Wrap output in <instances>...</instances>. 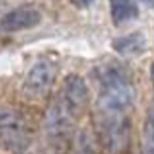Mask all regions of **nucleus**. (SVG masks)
I'll return each instance as SVG.
<instances>
[{
	"label": "nucleus",
	"mask_w": 154,
	"mask_h": 154,
	"mask_svg": "<svg viewBox=\"0 0 154 154\" xmlns=\"http://www.w3.org/2000/svg\"><path fill=\"white\" fill-rule=\"evenodd\" d=\"M98 84V116H125L135 101V86L125 67L108 60L94 69Z\"/></svg>",
	"instance_id": "f257e3e1"
},
{
	"label": "nucleus",
	"mask_w": 154,
	"mask_h": 154,
	"mask_svg": "<svg viewBox=\"0 0 154 154\" xmlns=\"http://www.w3.org/2000/svg\"><path fill=\"white\" fill-rule=\"evenodd\" d=\"M88 86L81 75L70 74L63 79L62 91L46 115V134L53 140H63L75 125L79 113L88 103Z\"/></svg>",
	"instance_id": "f03ea898"
},
{
	"label": "nucleus",
	"mask_w": 154,
	"mask_h": 154,
	"mask_svg": "<svg viewBox=\"0 0 154 154\" xmlns=\"http://www.w3.org/2000/svg\"><path fill=\"white\" fill-rule=\"evenodd\" d=\"M31 130L21 111L0 106V147L11 152H22L29 146Z\"/></svg>",
	"instance_id": "7ed1b4c3"
},
{
	"label": "nucleus",
	"mask_w": 154,
	"mask_h": 154,
	"mask_svg": "<svg viewBox=\"0 0 154 154\" xmlns=\"http://www.w3.org/2000/svg\"><path fill=\"white\" fill-rule=\"evenodd\" d=\"M57 75H58V63L51 58H39L31 65L24 77L22 93L31 99L43 98L53 88Z\"/></svg>",
	"instance_id": "20e7f679"
},
{
	"label": "nucleus",
	"mask_w": 154,
	"mask_h": 154,
	"mask_svg": "<svg viewBox=\"0 0 154 154\" xmlns=\"http://www.w3.org/2000/svg\"><path fill=\"white\" fill-rule=\"evenodd\" d=\"M43 19V14L31 4H24L9 11L0 17V34H12L36 28Z\"/></svg>",
	"instance_id": "39448f33"
},
{
	"label": "nucleus",
	"mask_w": 154,
	"mask_h": 154,
	"mask_svg": "<svg viewBox=\"0 0 154 154\" xmlns=\"http://www.w3.org/2000/svg\"><path fill=\"white\" fill-rule=\"evenodd\" d=\"M111 46L120 57H125V58H132V57L142 55L146 51V46H147V39L140 31H135V33L125 34V36H120V38H115L111 41Z\"/></svg>",
	"instance_id": "423d86ee"
},
{
	"label": "nucleus",
	"mask_w": 154,
	"mask_h": 154,
	"mask_svg": "<svg viewBox=\"0 0 154 154\" xmlns=\"http://www.w3.org/2000/svg\"><path fill=\"white\" fill-rule=\"evenodd\" d=\"M110 14L115 26H123L139 17V7L134 0H110Z\"/></svg>",
	"instance_id": "0eeeda50"
},
{
	"label": "nucleus",
	"mask_w": 154,
	"mask_h": 154,
	"mask_svg": "<svg viewBox=\"0 0 154 154\" xmlns=\"http://www.w3.org/2000/svg\"><path fill=\"white\" fill-rule=\"evenodd\" d=\"M77 154H101L93 137L86 132H81L77 137Z\"/></svg>",
	"instance_id": "6e6552de"
},
{
	"label": "nucleus",
	"mask_w": 154,
	"mask_h": 154,
	"mask_svg": "<svg viewBox=\"0 0 154 154\" xmlns=\"http://www.w3.org/2000/svg\"><path fill=\"white\" fill-rule=\"evenodd\" d=\"M146 146L149 152L154 154V106L149 110L146 118Z\"/></svg>",
	"instance_id": "1a4fd4ad"
},
{
	"label": "nucleus",
	"mask_w": 154,
	"mask_h": 154,
	"mask_svg": "<svg viewBox=\"0 0 154 154\" xmlns=\"http://www.w3.org/2000/svg\"><path fill=\"white\" fill-rule=\"evenodd\" d=\"M93 2H94V0H72V4L77 5L79 9H86V7H89Z\"/></svg>",
	"instance_id": "9d476101"
},
{
	"label": "nucleus",
	"mask_w": 154,
	"mask_h": 154,
	"mask_svg": "<svg viewBox=\"0 0 154 154\" xmlns=\"http://www.w3.org/2000/svg\"><path fill=\"white\" fill-rule=\"evenodd\" d=\"M151 82H152V89H154V62L151 63Z\"/></svg>",
	"instance_id": "9b49d317"
},
{
	"label": "nucleus",
	"mask_w": 154,
	"mask_h": 154,
	"mask_svg": "<svg viewBox=\"0 0 154 154\" xmlns=\"http://www.w3.org/2000/svg\"><path fill=\"white\" fill-rule=\"evenodd\" d=\"M144 2H146V4H149L151 7H154V0H144Z\"/></svg>",
	"instance_id": "f8f14e48"
}]
</instances>
